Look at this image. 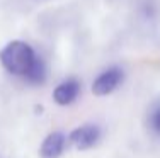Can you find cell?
<instances>
[{
  "label": "cell",
  "instance_id": "6da1fadb",
  "mask_svg": "<svg viewBox=\"0 0 160 158\" xmlns=\"http://www.w3.org/2000/svg\"><path fill=\"white\" fill-rule=\"evenodd\" d=\"M0 63L9 73L22 77L29 84H43L46 66L36 51L24 41H10L0 51Z\"/></svg>",
  "mask_w": 160,
  "mask_h": 158
},
{
  "label": "cell",
  "instance_id": "7a4b0ae2",
  "mask_svg": "<svg viewBox=\"0 0 160 158\" xmlns=\"http://www.w3.org/2000/svg\"><path fill=\"white\" fill-rule=\"evenodd\" d=\"M121 82H123V70L112 66V68H108L106 71H102L96 80H94L92 92L99 97L109 95L111 92H114V90L119 87Z\"/></svg>",
  "mask_w": 160,
  "mask_h": 158
},
{
  "label": "cell",
  "instance_id": "3957f363",
  "mask_svg": "<svg viewBox=\"0 0 160 158\" xmlns=\"http://www.w3.org/2000/svg\"><path fill=\"white\" fill-rule=\"evenodd\" d=\"M99 138H101V129L94 124H83L72 131L70 134V143L77 150H89L97 145Z\"/></svg>",
  "mask_w": 160,
  "mask_h": 158
},
{
  "label": "cell",
  "instance_id": "277c9868",
  "mask_svg": "<svg viewBox=\"0 0 160 158\" xmlns=\"http://www.w3.org/2000/svg\"><path fill=\"white\" fill-rule=\"evenodd\" d=\"M80 93V84L75 78H68L56 85L55 92H53V99L58 105H70Z\"/></svg>",
  "mask_w": 160,
  "mask_h": 158
},
{
  "label": "cell",
  "instance_id": "5b68a950",
  "mask_svg": "<svg viewBox=\"0 0 160 158\" xmlns=\"http://www.w3.org/2000/svg\"><path fill=\"white\" fill-rule=\"evenodd\" d=\"M65 150V136L60 131L49 133L39 148L41 158H58Z\"/></svg>",
  "mask_w": 160,
  "mask_h": 158
},
{
  "label": "cell",
  "instance_id": "8992f818",
  "mask_svg": "<svg viewBox=\"0 0 160 158\" xmlns=\"http://www.w3.org/2000/svg\"><path fill=\"white\" fill-rule=\"evenodd\" d=\"M150 126L157 134H160V105L157 109H153V112L150 114Z\"/></svg>",
  "mask_w": 160,
  "mask_h": 158
}]
</instances>
